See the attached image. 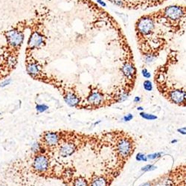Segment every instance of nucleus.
<instances>
[{
	"label": "nucleus",
	"instance_id": "1",
	"mask_svg": "<svg viewBox=\"0 0 186 186\" xmlns=\"http://www.w3.org/2000/svg\"><path fill=\"white\" fill-rule=\"evenodd\" d=\"M112 142L116 166L121 172L137 148V142L132 135L124 130L112 131Z\"/></svg>",
	"mask_w": 186,
	"mask_h": 186
},
{
	"label": "nucleus",
	"instance_id": "2",
	"mask_svg": "<svg viewBox=\"0 0 186 186\" xmlns=\"http://www.w3.org/2000/svg\"><path fill=\"white\" fill-rule=\"evenodd\" d=\"M60 142L57 147L58 154L60 157L66 158L72 156L75 152L86 143L89 138L86 135L75 132L60 131Z\"/></svg>",
	"mask_w": 186,
	"mask_h": 186
},
{
	"label": "nucleus",
	"instance_id": "3",
	"mask_svg": "<svg viewBox=\"0 0 186 186\" xmlns=\"http://www.w3.org/2000/svg\"><path fill=\"white\" fill-rule=\"evenodd\" d=\"M31 168L33 174L40 177L49 176V171L51 168V162L49 153L42 149L34 153L32 157Z\"/></svg>",
	"mask_w": 186,
	"mask_h": 186
},
{
	"label": "nucleus",
	"instance_id": "4",
	"mask_svg": "<svg viewBox=\"0 0 186 186\" xmlns=\"http://www.w3.org/2000/svg\"><path fill=\"white\" fill-rule=\"evenodd\" d=\"M162 186H186V163L181 164L166 173Z\"/></svg>",
	"mask_w": 186,
	"mask_h": 186
},
{
	"label": "nucleus",
	"instance_id": "5",
	"mask_svg": "<svg viewBox=\"0 0 186 186\" xmlns=\"http://www.w3.org/2000/svg\"><path fill=\"white\" fill-rule=\"evenodd\" d=\"M60 132L46 131L41 134L39 140L40 147L49 153L51 151L57 149L60 142Z\"/></svg>",
	"mask_w": 186,
	"mask_h": 186
},
{
	"label": "nucleus",
	"instance_id": "6",
	"mask_svg": "<svg viewBox=\"0 0 186 186\" xmlns=\"http://www.w3.org/2000/svg\"><path fill=\"white\" fill-rule=\"evenodd\" d=\"M121 174L117 171H107L105 174H92L89 180V186H111Z\"/></svg>",
	"mask_w": 186,
	"mask_h": 186
},
{
	"label": "nucleus",
	"instance_id": "7",
	"mask_svg": "<svg viewBox=\"0 0 186 186\" xmlns=\"http://www.w3.org/2000/svg\"><path fill=\"white\" fill-rule=\"evenodd\" d=\"M155 28L154 20L150 16H144L136 23V31L140 35L147 36L152 34Z\"/></svg>",
	"mask_w": 186,
	"mask_h": 186
},
{
	"label": "nucleus",
	"instance_id": "8",
	"mask_svg": "<svg viewBox=\"0 0 186 186\" xmlns=\"http://www.w3.org/2000/svg\"><path fill=\"white\" fill-rule=\"evenodd\" d=\"M104 95L101 91L98 89H92L86 97V108L95 109L104 106Z\"/></svg>",
	"mask_w": 186,
	"mask_h": 186
},
{
	"label": "nucleus",
	"instance_id": "9",
	"mask_svg": "<svg viewBox=\"0 0 186 186\" xmlns=\"http://www.w3.org/2000/svg\"><path fill=\"white\" fill-rule=\"evenodd\" d=\"M186 8L179 5H170L162 10L163 15L167 20L176 22L182 18L186 14Z\"/></svg>",
	"mask_w": 186,
	"mask_h": 186
},
{
	"label": "nucleus",
	"instance_id": "10",
	"mask_svg": "<svg viewBox=\"0 0 186 186\" xmlns=\"http://www.w3.org/2000/svg\"><path fill=\"white\" fill-rule=\"evenodd\" d=\"M8 43L14 48H18L23 44L24 40V34L23 31L18 29H11L5 33Z\"/></svg>",
	"mask_w": 186,
	"mask_h": 186
},
{
	"label": "nucleus",
	"instance_id": "11",
	"mask_svg": "<svg viewBox=\"0 0 186 186\" xmlns=\"http://www.w3.org/2000/svg\"><path fill=\"white\" fill-rule=\"evenodd\" d=\"M169 101L179 106H186V92L181 89H176L168 93Z\"/></svg>",
	"mask_w": 186,
	"mask_h": 186
},
{
	"label": "nucleus",
	"instance_id": "12",
	"mask_svg": "<svg viewBox=\"0 0 186 186\" xmlns=\"http://www.w3.org/2000/svg\"><path fill=\"white\" fill-rule=\"evenodd\" d=\"M45 43L44 36L39 31H34L31 34L28 42V49H34L40 47Z\"/></svg>",
	"mask_w": 186,
	"mask_h": 186
},
{
	"label": "nucleus",
	"instance_id": "13",
	"mask_svg": "<svg viewBox=\"0 0 186 186\" xmlns=\"http://www.w3.org/2000/svg\"><path fill=\"white\" fill-rule=\"evenodd\" d=\"M63 99L65 102L71 107H76L79 108L81 106V98L78 95L75 94L73 91H66L65 94H63Z\"/></svg>",
	"mask_w": 186,
	"mask_h": 186
},
{
	"label": "nucleus",
	"instance_id": "14",
	"mask_svg": "<svg viewBox=\"0 0 186 186\" xmlns=\"http://www.w3.org/2000/svg\"><path fill=\"white\" fill-rule=\"evenodd\" d=\"M26 71L31 77L37 78L41 72V66L35 61H27Z\"/></svg>",
	"mask_w": 186,
	"mask_h": 186
},
{
	"label": "nucleus",
	"instance_id": "15",
	"mask_svg": "<svg viewBox=\"0 0 186 186\" xmlns=\"http://www.w3.org/2000/svg\"><path fill=\"white\" fill-rule=\"evenodd\" d=\"M64 183L67 186H89V180L83 176L68 178L67 180H64Z\"/></svg>",
	"mask_w": 186,
	"mask_h": 186
},
{
	"label": "nucleus",
	"instance_id": "16",
	"mask_svg": "<svg viewBox=\"0 0 186 186\" xmlns=\"http://www.w3.org/2000/svg\"><path fill=\"white\" fill-rule=\"evenodd\" d=\"M121 72L124 76L127 77V78H133V76L136 75V69L133 63L127 62L122 66Z\"/></svg>",
	"mask_w": 186,
	"mask_h": 186
},
{
	"label": "nucleus",
	"instance_id": "17",
	"mask_svg": "<svg viewBox=\"0 0 186 186\" xmlns=\"http://www.w3.org/2000/svg\"><path fill=\"white\" fill-rule=\"evenodd\" d=\"M167 174H163V175H161L159 177H158L157 178H155L152 180H149L147 182H145L141 184L139 186H158L161 182L164 181V179L166 177Z\"/></svg>",
	"mask_w": 186,
	"mask_h": 186
},
{
	"label": "nucleus",
	"instance_id": "18",
	"mask_svg": "<svg viewBox=\"0 0 186 186\" xmlns=\"http://www.w3.org/2000/svg\"><path fill=\"white\" fill-rule=\"evenodd\" d=\"M139 116H140L142 118L147 121H154L156 120V119L158 118L157 116H155V115L151 114V113H145V112H141V113H139Z\"/></svg>",
	"mask_w": 186,
	"mask_h": 186
},
{
	"label": "nucleus",
	"instance_id": "19",
	"mask_svg": "<svg viewBox=\"0 0 186 186\" xmlns=\"http://www.w3.org/2000/svg\"><path fill=\"white\" fill-rule=\"evenodd\" d=\"M162 155H163V152H156V153H153L148 154V155H147V156L148 160L153 161V160H156V159H160V158L162 156Z\"/></svg>",
	"mask_w": 186,
	"mask_h": 186
},
{
	"label": "nucleus",
	"instance_id": "20",
	"mask_svg": "<svg viewBox=\"0 0 186 186\" xmlns=\"http://www.w3.org/2000/svg\"><path fill=\"white\" fill-rule=\"evenodd\" d=\"M157 166H156L155 165L153 164H148V165H145V166L142 167L141 168V171L142 172H150V171H155V170L157 169Z\"/></svg>",
	"mask_w": 186,
	"mask_h": 186
},
{
	"label": "nucleus",
	"instance_id": "21",
	"mask_svg": "<svg viewBox=\"0 0 186 186\" xmlns=\"http://www.w3.org/2000/svg\"><path fill=\"white\" fill-rule=\"evenodd\" d=\"M136 160L137 162H147L148 161L147 156L146 154L143 153H138L136 156Z\"/></svg>",
	"mask_w": 186,
	"mask_h": 186
},
{
	"label": "nucleus",
	"instance_id": "22",
	"mask_svg": "<svg viewBox=\"0 0 186 186\" xmlns=\"http://www.w3.org/2000/svg\"><path fill=\"white\" fill-rule=\"evenodd\" d=\"M143 88L145 91L147 92H151L153 91V85L152 82L149 80H146L143 82Z\"/></svg>",
	"mask_w": 186,
	"mask_h": 186
},
{
	"label": "nucleus",
	"instance_id": "23",
	"mask_svg": "<svg viewBox=\"0 0 186 186\" xmlns=\"http://www.w3.org/2000/svg\"><path fill=\"white\" fill-rule=\"evenodd\" d=\"M48 110H49V107L45 104H38L36 105V110L40 113H44Z\"/></svg>",
	"mask_w": 186,
	"mask_h": 186
},
{
	"label": "nucleus",
	"instance_id": "24",
	"mask_svg": "<svg viewBox=\"0 0 186 186\" xmlns=\"http://www.w3.org/2000/svg\"><path fill=\"white\" fill-rule=\"evenodd\" d=\"M156 56L155 54H147L145 55V62L147 64H150V63H153L155 60H156Z\"/></svg>",
	"mask_w": 186,
	"mask_h": 186
},
{
	"label": "nucleus",
	"instance_id": "25",
	"mask_svg": "<svg viewBox=\"0 0 186 186\" xmlns=\"http://www.w3.org/2000/svg\"><path fill=\"white\" fill-rule=\"evenodd\" d=\"M142 76H143L145 78H146V79H149V78H150V77H151L150 72L149 71L146 69V68L142 69Z\"/></svg>",
	"mask_w": 186,
	"mask_h": 186
},
{
	"label": "nucleus",
	"instance_id": "26",
	"mask_svg": "<svg viewBox=\"0 0 186 186\" xmlns=\"http://www.w3.org/2000/svg\"><path fill=\"white\" fill-rule=\"evenodd\" d=\"M110 1L117 6L124 7V0H110Z\"/></svg>",
	"mask_w": 186,
	"mask_h": 186
},
{
	"label": "nucleus",
	"instance_id": "27",
	"mask_svg": "<svg viewBox=\"0 0 186 186\" xmlns=\"http://www.w3.org/2000/svg\"><path fill=\"white\" fill-rule=\"evenodd\" d=\"M11 83V78H8V79H5L2 81L1 84H0V87L4 88V87L10 85V84Z\"/></svg>",
	"mask_w": 186,
	"mask_h": 186
},
{
	"label": "nucleus",
	"instance_id": "28",
	"mask_svg": "<svg viewBox=\"0 0 186 186\" xmlns=\"http://www.w3.org/2000/svg\"><path fill=\"white\" fill-rule=\"evenodd\" d=\"M133 115L131 114V113H129V114H127L125 115V116H124L123 117V121H125V122H128V121H130L132 120V119L133 118Z\"/></svg>",
	"mask_w": 186,
	"mask_h": 186
},
{
	"label": "nucleus",
	"instance_id": "29",
	"mask_svg": "<svg viewBox=\"0 0 186 186\" xmlns=\"http://www.w3.org/2000/svg\"><path fill=\"white\" fill-rule=\"evenodd\" d=\"M177 132L179 133L180 134L186 136V127H181V128L177 129Z\"/></svg>",
	"mask_w": 186,
	"mask_h": 186
},
{
	"label": "nucleus",
	"instance_id": "30",
	"mask_svg": "<svg viewBox=\"0 0 186 186\" xmlns=\"http://www.w3.org/2000/svg\"><path fill=\"white\" fill-rule=\"evenodd\" d=\"M141 101H142V98H141V97H139V96H136L134 98V99H133V101H134V103H136V104L140 103Z\"/></svg>",
	"mask_w": 186,
	"mask_h": 186
},
{
	"label": "nucleus",
	"instance_id": "31",
	"mask_svg": "<svg viewBox=\"0 0 186 186\" xmlns=\"http://www.w3.org/2000/svg\"><path fill=\"white\" fill-rule=\"evenodd\" d=\"M95 1H96V2H98V4H100V5H101V6H103V7L107 6V4H106L105 2H104V1H103V0H95Z\"/></svg>",
	"mask_w": 186,
	"mask_h": 186
},
{
	"label": "nucleus",
	"instance_id": "32",
	"mask_svg": "<svg viewBox=\"0 0 186 186\" xmlns=\"http://www.w3.org/2000/svg\"><path fill=\"white\" fill-rule=\"evenodd\" d=\"M177 142H178V140H177V139H174V140L171 141V144H175V143H177Z\"/></svg>",
	"mask_w": 186,
	"mask_h": 186
},
{
	"label": "nucleus",
	"instance_id": "33",
	"mask_svg": "<svg viewBox=\"0 0 186 186\" xmlns=\"http://www.w3.org/2000/svg\"><path fill=\"white\" fill-rule=\"evenodd\" d=\"M137 110H139V111H143L144 108L142 107H137Z\"/></svg>",
	"mask_w": 186,
	"mask_h": 186
},
{
	"label": "nucleus",
	"instance_id": "34",
	"mask_svg": "<svg viewBox=\"0 0 186 186\" xmlns=\"http://www.w3.org/2000/svg\"><path fill=\"white\" fill-rule=\"evenodd\" d=\"M100 122H101V121H96L95 124H94V125H96V124H99Z\"/></svg>",
	"mask_w": 186,
	"mask_h": 186
}]
</instances>
